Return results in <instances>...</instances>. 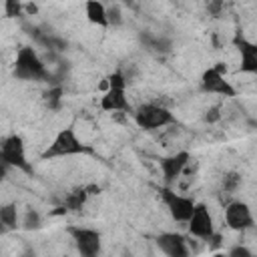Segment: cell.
<instances>
[{
  "instance_id": "ba28073f",
  "label": "cell",
  "mask_w": 257,
  "mask_h": 257,
  "mask_svg": "<svg viewBox=\"0 0 257 257\" xmlns=\"http://www.w3.org/2000/svg\"><path fill=\"white\" fill-rule=\"evenodd\" d=\"M223 219H225V225L231 231H237V233H245V231H249L255 225L253 211H251V207L245 201H231V203H227L225 211H223Z\"/></svg>"
},
{
  "instance_id": "277c9868",
  "label": "cell",
  "mask_w": 257,
  "mask_h": 257,
  "mask_svg": "<svg viewBox=\"0 0 257 257\" xmlns=\"http://www.w3.org/2000/svg\"><path fill=\"white\" fill-rule=\"evenodd\" d=\"M135 122L143 131H157V128H165V126L173 124L175 114L163 104L145 102L135 110Z\"/></svg>"
},
{
  "instance_id": "e0dca14e",
  "label": "cell",
  "mask_w": 257,
  "mask_h": 257,
  "mask_svg": "<svg viewBox=\"0 0 257 257\" xmlns=\"http://www.w3.org/2000/svg\"><path fill=\"white\" fill-rule=\"evenodd\" d=\"M60 98H62V90L60 88H48L44 92V102H46L48 108H58Z\"/></svg>"
},
{
  "instance_id": "ac0fdd59",
  "label": "cell",
  "mask_w": 257,
  "mask_h": 257,
  "mask_svg": "<svg viewBox=\"0 0 257 257\" xmlns=\"http://www.w3.org/2000/svg\"><path fill=\"white\" fill-rule=\"evenodd\" d=\"M22 12L20 0H4V16L6 18H16Z\"/></svg>"
},
{
  "instance_id": "5bb4252c",
  "label": "cell",
  "mask_w": 257,
  "mask_h": 257,
  "mask_svg": "<svg viewBox=\"0 0 257 257\" xmlns=\"http://www.w3.org/2000/svg\"><path fill=\"white\" fill-rule=\"evenodd\" d=\"M84 16L94 26H100V28H108L110 26L108 8L104 6L102 0H86L84 2Z\"/></svg>"
},
{
  "instance_id": "d6986e66",
  "label": "cell",
  "mask_w": 257,
  "mask_h": 257,
  "mask_svg": "<svg viewBox=\"0 0 257 257\" xmlns=\"http://www.w3.org/2000/svg\"><path fill=\"white\" fill-rule=\"evenodd\" d=\"M239 183H241V177H239L237 173H227V175L223 177V189L229 191V193H233V191L239 187Z\"/></svg>"
},
{
  "instance_id": "8fae6325",
  "label": "cell",
  "mask_w": 257,
  "mask_h": 257,
  "mask_svg": "<svg viewBox=\"0 0 257 257\" xmlns=\"http://www.w3.org/2000/svg\"><path fill=\"white\" fill-rule=\"evenodd\" d=\"M191 161V153L189 151H177L169 157H163L159 161V169H161V175L165 179L167 185H173L177 179H181V175L185 173L187 165Z\"/></svg>"
},
{
  "instance_id": "5b68a950",
  "label": "cell",
  "mask_w": 257,
  "mask_h": 257,
  "mask_svg": "<svg viewBox=\"0 0 257 257\" xmlns=\"http://www.w3.org/2000/svg\"><path fill=\"white\" fill-rule=\"evenodd\" d=\"M0 161L4 169H16V171H24L30 173V163L26 157V145L22 141L20 135H8L4 137L2 145H0Z\"/></svg>"
},
{
  "instance_id": "4fadbf2b",
  "label": "cell",
  "mask_w": 257,
  "mask_h": 257,
  "mask_svg": "<svg viewBox=\"0 0 257 257\" xmlns=\"http://www.w3.org/2000/svg\"><path fill=\"white\" fill-rule=\"evenodd\" d=\"M239 52V70L243 74H257V42L247 38H237Z\"/></svg>"
},
{
  "instance_id": "8992f818",
  "label": "cell",
  "mask_w": 257,
  "mask_h": 257,
  "mask_svg": "<svg viewBox=\"0 0 257 257\" xmlns=\"http://www.w3.org/2000/svg\"><path fill=\"white\" fill-rule=\"evenodd\" d=\"M161 201H163L167 213L171 215V219L177 221V223H185V225L191 219V215L195 211V205H197V201L193 197L171 189V185L161 189Z\"/></svg>"
},
{
  "instance_id": "52a82bcc",
  "label": "cell",
  "mask_w": 257,
  "mask_h": 257,
  "mask_svg": "<svg viewBox=\"0 0 257 257\" xmlns=\"http://www.w3.org/2000/svg\"><path fill=\"white\" fill-rule=\"evenodd\" d=\"M201 90L205 94H217V96H223V98H233L237 94V88L231 84V80L227 78V74H225L221 64L209 66L207 70H203V74H201Z\"/></svg>"
},
{
  "instance_id": "2e32d148",
  "label": "cell",
  "mask_w": 257,
  "mask_h": 257,
  "mask_svg": "<svg viewBox=\"0 0 257 257\" xmlns=\"http://www.w3.org/2000/svg\"><path fill=\"white\" fill-rule=\"evenodd\" d=\"M88 195H90V193H86V189H76V191L68 193V195H66V199H64L66 209L80 211V207L86 203V197H88Z\"/></svg>"
},
{
  "instance_id": "ffe728a7",
  "label": "cell",
  "mask_w": 257,
  "mask_h": 257,
  "mask_svg": "<svg viewBox=\"0 0 257 257\" xmlns=\"http://www.w3.org/2000/svg\"><path fill=\"white\" fill-rule=\"evenodd\" d=\"M38 225H40V217H38V213L32 211V209H28L26 215H24V227H26V229H36Z\"/></svg>"
},
{
  "instance_id": "7402d4cb",
  "label": "cell",
  "mask_w": 257,
  "mask_h": 257,
  "mask_svg": "<svg viewBox=\"0 0 257 257\" xmlns=\"http://www.w3.org/2000/svg\"><path fill=\"white\" fill-rule=\"evenodd\" d=\"M209 8H211V12H213V14H219V12H221V8H223V2H221V0H213V2L209 4Z\"/></svg>"
},
{
  "instance_id": "44dd1931",
  "label": "cell",
  "mask_w": 257,
  "mask_h": 257,
  "mask_svg": "<svg viewBox=\"0 0 257 257\" xmlns=\"http://www.w3.org/2000/svg\"><path fill=\"white\" fill-rule=\"evenodd\" d=\"M229 255H251V251L245 249V247H241V245H237V247L229 249Z\"/></svg>"
},
{
  "instance_id": "3957f363",
  "label": "cell",
  "mask_w": 257,
  "mask_h": 257,
  "mask_svg": "<svg viewBox=\"0 0 257 257\" xmlns=\"http://www.w3.org/2000/svg\"><path fill=\"white\" fill-rule=\"evenodd\" d=\"M14 76L18 80H44L48 76V68L44 60L32 46H22L16 52L14 60Z\"/></svg>"
},
{
  "instance_id": "7c38bea8",
  "label": "cell",
  "mask_w": 257,
  "mask_h": 257,
  "mask_svg": "<svg viewBox=\"0 0 257 257\" xmlns=\"http://www.w3.org/2000/svg\"><path fill=\"white\" fill-rule=\"evenodd\" d=\"M157 245H159L161 253H165L167 257H187L189 255L187 239L181 233H175V231L161 233L157 237Z\"/></svg>"
},
{
  "instance_id": "9c48e42d",
  "label": "cell",
  "mask_w": 257,
  "mask_h": 257,
  "mask_svg": "<svg viewBox=\"0 0 257 257\" xmlns=\"http://www.w3.org/2000/svg\"><path fill=\"white\" fill-rule=\"evenodd\" d=\"M187 229H189L191 237L201 239V241H211L215 237V221L205 203L195 205V211H193L191 219L187 221Z\"/></svg>"
},
{
  "instance_id": "7a4b0ae2",
  "label": "cell",
  "mask_w": 257,
  "mask_h": 257,
  "mask_svg": "<svg viewBox=\"0 0 257 257\" xmlns=\"http://www.w3.org/2000/svg\"><path fill=\"white\" fill-rule=\"evenodd\" d=\"M86 145L78 137L74 126H64L60 128L54 139L48 143V147L42 153V159H60V157H76L86 153Z\"/></svg>"
},
{
  "instance_id": "30bf717a",
  "label": "cell",
  "mask_w": 257,
  "mask_h": 257,
  "mask_svg": "<svg viewBox=\"0 0 257 257\" xmlns=\"http://www.w3.org/2000/svg\"><path fill=\"white\" fill-rule=\"evenodd\" d=\"M76 251L82 257H94L102 251V237L96 229L92 227H70L68 229Z\"/></svg>"
},
{
  "instance_id": "6da1fadb",
  "label": "cell",
  "mask_w": 257,
  "mask_h": 257,
  "mask_svg": "<svg viewBox=\"0 0 257 257\" xmlns=\"http://www.w3.org/2000/svg\"><path fill=\"white\" fill-rule=\"evenodd\" d=\"M126 86L128 80L120 70H114L112 74H108L106 78V90L100 96V110L104 112H124L131 108L128 96H126Z\"/></svg>"
},
{
  "instance_id": "9a60e30c",
  "label": "cell",
  "mask_w": 257,
  "mask_h": 257,
  "mask_svg": "<svg viewBox=\"0 0 257 257\" xmlns=\"http://www.w3.org/2000/svg\"><path fill=\"white\" fill-rule=\"evenodd\" d=\"M0 223L4 229H16L18 225V209L16 203H6L0 207Z\"/></svg>"
}]
</instances>
